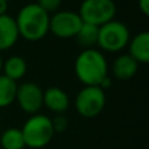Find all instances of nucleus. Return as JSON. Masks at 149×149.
I'll list each match as a JSON object with an SVG mask.
<instances>
[{
	"label": "nucleus",
	"mask_w": 149,
	"mask_h": 149,
	"mask_svg": "<svg viewBox=\"0 0 149 149\" xmlns=\"http://www.w3.org/2000/svg\"><path fill=\"white\" fill-rule=\"evenodd\" d=\"M107 70L105 55L97 49H84L74 60V74L84 86H100Z\"/></svg>",
	"instance_id": "nucleus-1"
},
{
	"label": "nucleus",
	"mask_w": 149,
	"mask_h": 149,
	"mask_svg": "<svg viewBox=\"0 0 149 149\" xmlns=\"http://www.w3.org/2000/svg\"><path fill=\"white\" fill-rule=\"evenodd\" d=\"M18 34L29 42H36L45 38L49 33L50 15L37 3L26 4L16 16Z\"/></svg>",
	"instance_id": "nucleus-2"
},
{
	"label": "nucleus",
	"mask_w": 149,
	"mask_h": 149,
	"mask_svg": "<svg viewBox=\"0 0 149 149\" xmlns=\"http://www.w3.org/2000/svg\"><path fill=\"white\" fill-rule=\"evenodd\" d=\"M25 147L31 149H42L51 143L55 132L51 118L43 114H33L24 123L21 128Z\"/></svg>",
	"instance_id": "nucleus-3"
},
{
	"label": "nucleus",
	"mask_w": 149,
	"mask_h": 149,
	"mask_svg": "<svg viewBox=\"0 0 149 149\" xmlns=\"http://www.w3.org/2000/svg\"><path fill=\"white\" fill-rule=\"evenodd\" d=\"M130 39L131 36L127 25L114 18L105 25L100 26L97 46L103 51L114 54L126 49Z\"/></svg>",
	"instance_id": "nucleus-4"
},
{
	"label": "nucleus",
	"mask_w": 149,
	"mask_h": 149,
	"mask_svg": "<svg viewBox=\"0 0 149 149\" xmlns=\"http://www.w3.org/2000/svg\"><path fill=\"white\" fill-rule=\"evenodd\" d=\"M77 13L82 22L102 26L115 18L116 5L114 0H82Z\"/></svg>",
	"instance_id": "nucleus-5"
},
{
	"label": "nucleus",
	"mask_w": 149,
	"mask_h": 149,
	"mask_svg": "<svg viewBox=\"0 0 149 149\" xmlns=\"http://www.w3.org/2000/svg\"><path fill=\"white\" fill-rule=\"evenodd\" d=\"M106 105L105 90L100 86H84L74 98V109L82 118H95Z\"/></svg>",
	"instance_id": "nucleus-6"
},
{
	"label": "nucleus",
	"mask_w": 149,
	"mask_h": 149,
	"mask_svg": "<svg viewBox=\"0 0 149 149\" xmlns=\"http://www.w3.org/2000/svg\"><path fill=\"white\" fill-rule=\"evenodd\" d=\"M82 24L79 13L73 10H58L50 16L49 33L58 38H73L76 37L80 26Z\"/></svg>",
	"instance_id": "nucleus-7"
},
{
	"label": "nucleus",
	"mask_w": 149,
	"mask_h": 149,
	"mask_svg": "<svg viewBox=\"0 0 149 149\" xmlns=\"http://www.w3.org/2000/svg\"><path fill=\"white\" fill-rule=\"evenodd\" d=\"M16 102L24 113L33 115L43 107V90L36 82H22L17 85Z\"/></svg>",
	"instance_id": "nucleus-8"
},
{
	"label": "nucleus",
	"mask_w": 149,
	"mask_h": 149,
	"mask_svg": "<svg viewBox=\"0 0 149 149\" xmlns=\"http://www.w3.org/2000/svg\"><path fill=\"white\" fill-rule=\"evenodd\" d=\"M68 94L58 86H50L43 92V106L54 114H63L70 107Z\"/></svg>",
	"instance_id": "nucleus-9"
},
{
	"label": "nucleus",
	"mask_w": 149,
	"mask_h": 149,
	"mask_svg": "<svg viewBox=\"0 0 149 149\" xmlns=\"http://www.w3.org/2000/svg\"><path fill=\"white\" fill-rule=\"evenodd\" d=\"M18 29L16 20L8 13L0 15V52L9 50L18 41Z\"/></svg>",
	"instance_id": "nucleus-10"
},
{
	"label": "nucleus",
	"mask_w": 149,
	"mask_h": 149,
	"mask_svg": "<svg viewBox=\"0 0 149 149\" xmlns=\"http://www.w3.org/2000/svg\"><path fill=\"white\" fill-rule=\"evenodd\" d=\"M137 68H139V63L134 58L130 56L128 54H122L113 62L111 72L115 79L120 81H127L136 74Z\"/></svg>",
	"instance_id": "nucleus-11"
},
{
	"label": "nucleus",
	"mask_w": 149,
	"mask_h": 149,
	"mask_svg": "<svg viewBox=\"0 0 149 149\" xmlns=\"http://www.w3.org/2000/svg\"><path fill=\"white\" fill-rule=\"evenodd\" d=\"M128 55L139 64H147L149 62V33L141 31L136 34L128 42Z\"/></svg>",
	"instance_id": "nucleus-12"
},
{
	"label": "nucleus",
	"mask_w": 149,
	"mask_h": 149,
	"mask_svg": "<svg viewBox=\"0 0 149 149\" xmlns=\"http://www.w3.org/2000/svg\"><path fill=\"white\" fill-rule=\"evenodd\" d=\"M26 71H28L26 60L24 59L22 56H20V55L9 56L7 60H4V63H3V70H1L3 74L7 76L8 79L16 81V82L25 76Z\"/></svg>",
	"instance_id": "nucleus-13"
},
{
	"label": "nucleus",
	"mask_w": 149,
	"mask_h": 149,
	"mask_svg": "<svg viewBox=\"0 0 149 149\" xmlns=\"http://www.w3.org/2000/svg\"><path fill=\"white\" fill-rule=\"evenodd\" d=\"M98 30H100V26L82 22L74 38L77 39L80 46H82L84 49H94L98 41Z\"/></svg>",
	"instance_id": "nucleus-14"
},
{
	"label": "nucleus",
	"mask_w": 149,
	"mask_h": 149,
	"mask_svg": "<svg viewBox=\"0 0 149 149\" xmlns=\"http://www.w3.org/2000/svg\"><path fill=\"white\" fill-rule=\"evenodd\" d=\"M17 82L0 73V109L10 106L16 100Z\"/></svg>",
	"instance_id": "nucleus-15"
},
{
	"label": "nucleus",
	"mask_w": 149,
	"mask_h": 149,
	"mask_svg": "<svg viewBox=\"0 0 149 149\" xmlns=\"http://www.w3.org/2000/svg\"><path fill=\"white\" fill-rule=\"evenodd\" d=\"M0 145L3 149H24L25 141L21 128L10 127L7 128L0 136Z\"/></svg>",
	"instance_id": "nucleus-16"
},
{
	"label": "nucleus",
	"mask_w": 149,
	"mask_h": 149,
	"mask_svg": "<svg viewBox=\"0 0 149 149\" xmlns=\"http://www.w3.org/2000/svg\"><path fill=\"white\" fill-rule=\"evenodd\" d=\"M51 123L55 134H62L68 127V119L63 114H55V116L51 119Z\"/></svg>",
	"instance_id": "nucleus-17"
},
{
	"label": "nucleus",
	"mask_w": 149,
	"mask_h": 149,
	"mask_svg": "<svg viewBox=\"0 0 149 149\" xmlns=\"http://www.w3.org/2000/svg\"><path fill=\"white\" fill-rule=\"evenodd\" d=\"M37 4L50 15V13H55L60 9V7H62V0H38Z\"/></svg>",
	"instance_id": "nucleus-18"
},
{
	"label": "nucleus",
	"mask_w": 149,
	"mask_h": 149,
	"mask_svg": "<svg viewBox=\"0 0 149 149\" xmlns=\"http://www.w3.org/2000/svg\"><path fill=\"white\" fill-rule=\"evenodd\" d=\"M139 9L144 16H149V0H137Z\"/></svg>",
	"instance_id": "nucleus-19"
},
{
	"label": "nucleus",
	"mask_w": 149,
	"mask_h": 149,
	"mask_svg": "<svg viewBox=\"0 0 149 149\" xmlns=\"http://www.w3.org/2000/svg\"><path fill=\"white\" fill-rule=\"evenodd\" d=\"M8 10V0H0V15H4Z\"/></svg>",
	"instance_id": "nucleus-20"
},
{
	"label": "nucleus",
	"mask_w": 149,
	"mask_h": 149,
	"mask_svg": "<svg viewBox=\"0 0 149 149\" xmlns=\"http://www.w3.org/2000/svg\"><path fill=\"white\" fill-rule=\"evenodd\" d=\"M3 63H4V60H3L1 52H0V73H1V70H3Z\"/></svg>",
	"instance_id": "nucleus-21"
}]
</instances>
